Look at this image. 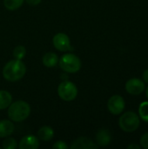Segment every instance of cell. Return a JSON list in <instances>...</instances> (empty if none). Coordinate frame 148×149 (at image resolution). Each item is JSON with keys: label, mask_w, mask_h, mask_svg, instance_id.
I'll use <instances>...</instances> for the list:
<instances>
[{"label": "cell", "mask_w": 148, "mask_h": 149, "mask_svg": "<svg viewBox=\"0 0 148 149\" xmlns=\"http://www.w3.org/2000/svg\"><path fill=\"white\" fill-rule=\"evenodd\" d=\"M15 127L12 121L8 120H0V138H6L14 133Z\"/></svg>", "instance_id": "12"}, {"label": "cell", "mask_w": 148, "mask_h": 149, "mask_svg": "<svg viewBox=\"0 0 148 149\" xmlns=\"http://www.w3.org/2000/svg\"><path fill=\"white\" fill-rule=\"evenodd\" d=\"M96 141L97 145L100 147H106L109 145L112 141V134L106 129L99 130L96 134Z\"/></svg>", "instance_id": "11"}, {"label": "cell", "mask_w": 148, "mask_h": 149, "mask_svg": "<svg viewBox=\"0 0 148 149\" xmlns=\"http://www.w3.org/2000/svg\"><path fill=\"white\" fill-rule=\"evenodd\" d=\"M39 148V141L36 136L30 134L23 137L18 144L19 149H38Z\"/></svg>", "instance_id": "10"}, {"label": "cell", "mask_w": 148, "mask_h": 149, "mask_svg": "<svg viewBox=\"0 0 148 149\" xmlns=\"http://www.w3.org/2000/svg\"><path fill=\"white\" fill-rule=\"evenodd\" d=\"M58 93L61 100L65 101H72L78 95V88L76 85L71 81H63L58 87Z\"/></svg>", "instance_id": "5"}, {"label": "cell", "mask_w": 148, "mask_h": 149, "mask_svg": "<svg viewBox=\"0 0 148 149\" xmlns=\"http://www.w3.org/2000/svg\"><path fill=\"white\" fill-rule=\"evenodd\" d=\"M142 79H143V81H144L145 83H147L148 84V69L147 70H146V71L143 72Z\"/></svg>", "instance_id": "23"}, {"label": "cell", "mask_w": 148, "mask_h": 149, "mask_svg": "<svg viewBox=\"0 0 148 149\" xmlns=\"http://www.w3.org/2000/svg\"><path fill=\"white\" fill-rule=\"evenodd\" d=\"M24 1V0H3V4L7 10H16L23 5Z\"/></svg>", "instance_id": "16"}, {"label": "cell", "mask_w": 148, "mask_h": 149, "mask_svg": "<svg viewBox=\"0 0 148 149\" xmlns=\"http://www.w3.org/2000/svg\"><path fill=\"white\" fill-rule=\"evenodd\" d=\"M41 1H42V0H25V2H26L28 4H30V5H33V6L39 4V3H41Z\"/></svg>", "instance_id": "22"}, {"label": "cell", "mask_w": 148, "mask_h": 149, "mask_svg": "<svg viewBox=\"0 0 148 149\" xmlns=\"http://www.w3.org/2000/svg\"><path fill=\"white\" fill-rule=\"evenodd\" d=\"M146 93H147V98L148 99V87L147 88V91H146Z\"/></svg>", "instance_id": "25"}, {"label": "cell", "mask_w": 148, "mask_h": 149, "mask_svg": "<svg viewBox=\"0 0 148 149\" xmlns=\"http://www.w3.org/2000/svg\"><path fill=\"white\" fill-rule=\"evenodd\" d=\"M3 148L4 149H16L17 148V141L14 138H7L3 141Z\"/></svg>", "instance_id": "19"}, {"label": "cell", "mask_w": 148, "mask_h": 149, "mask_svg": "<svg viewBox=\"0 0 148 149\" xmlns=\"http://www.w3.org/2000/svg\"><path fill=\"white\" fill-rule=\"evenodd\" d=\"M31 113L30 105L24 100H17L11 102L8 108V116L10 120L21 122L25 120Z\"/></svg>", "instance_id": "2"}, {"label": "cell", "mask_w": 148, "mask_h": 149, "mask_svg": "<svg viewBox=\"0 0 148 149\" xmlns=\"http://www.w3.org/2000/svg\"><path fill=\"white\" fill-rule=\"evenodd\" d=\"M140 147L148 149V133L144 134L140 138Z\"/></svg>", "instance_id": "21"}, {"label": "cell", "mask_w": 148, "mask_h": 149, "mask_svg": "<svg viewBox=\"0 0 148 149\" xmlns=\"http://www.w3.org/2000/svg\"><path fill=\"white\" fill-rule=\"evenodd\" d=\"M52 43L54 47L60 52H67L72 49L69 37L62 32L57 33L53 37Z\"/></svg>", "instance_id": "7"}, {"label": "cell", "mask_w": 148, "mask_h": 149, "mask_svg": "<svg viewBox=\"0 0 148 149\" xmlns=\"http://www.w3.org/2000/svg\"><path fill=\"white\" fill-rule=\"evenodd\" d=\"M140 148H141L140 146H138V145H136V144H132V145H129V146L127 147V148H129V149H132V148L140 149Z\"/></svg>", "instance_id": "24"}, {"label": "cell", "mask_w": 148, "mask_h": 149, "mask_svg": "<svg viewBox=\"0 0 148 149\" xmlns=\"http://www.w3.org/2000/svg\"><path fill=\"white\" fill-rule=\"evenodd\" d=\"M140 118L134 112H126L122 114L119 120V125L121 130L126 133H132L137 130L140 127Z\"/></svg>", "instance_id": "4"}, {"label": "cell", "mask_w": 148, "mask_h": 149, "mask_svg": "<svg viewBox=\"0 0 148 149\" xmlns=\"http://www.w3.org/2000/svg\"><path fill=\"white\" fill-rule=\"evenodd\" d=\"M52 148L53 149H67L68 148V146L67 144L63 141H56L53 146H52Z\"/></svg>", "instance_id": "20"}, {"label": "cell", "mask_w": 148, "mask_h": 149, "mask_svg": "<svg viewBox=\"0 0 148 149\" xmlns=\"http://www.w3.org/2000/svg\"><path fill=\"white\" fill-rule=\"evenodd\" d=\"M60 68L69 73H75L81 68V61L78 56L72 53L64 54L58 60Z\"/></svg>", "instance_id": "3"}, {"label": "cell", "mask_w": 148, "mask_h": 149, "mask_svg": "<svg viewBox=\"0 0 148 149\" xmlns=\"http://www.w3.org/2000/svg\"><path fill=\"white\" fill-rule=\"evenodd\" d=\"M12 96L11 94L4 90H0V110H3L11 104Z\"/></svg>", "instance_id": "15"}, {"label": "cell", "mask_w": 148, "mask_h": 149, "mask_svg": "<svg viewBox=\"0 0 148 149\" xmlns=\"http://www.w3.org/2000/svg\"><path fill=\"white\" fill-rule=\"evenodd\" d=\"M139 114H140V118L144 121L148 122V101L142 102L140 105V107H139Z\"/></svg>", "instance_id": "18"}, {"label": "cell", "mask_w": 148, "mask_h": 149, "mask_svg": "<svg viewBox=\"0 0 148 149\" xmlns=\"http://www.w3.org/2000/svg\"><path fill=\"white\" fill-rule=\"evenodd\" d=\"M145 82L140 79H131L126 83V90L132 95H140L145 90Z\"/></svg>", "instance_id": "8"}, {"label": "cell", "mask_w": 148, "mask_h": 149, "mask_svg": "<svg viewBox=\"0 0 148 149\" xmlns=\"http://www.w3.org/2000/svg\"><path fill=\"white\" fill-rule=\"evenodd\" d=\"M54 136V131L51 127L44 126L38 129V138L43 141H49Z\"/></svg>", "instance_id": "13"}, {"label": "cell", "mask_w": 148, "mask_h": 149, "mask_svg": "<svg viewBox=\"0 0 148 149\" xmlns=\"http://www.w3.org/2000/svg\"><path fill=\"white\" fill-rule=\"evenodd\" d=\"M125 106H126L125 100H124L123 97H121L120 95L112 96L107 102L108 110L113 115L120 114L124 111Z\"/></svg>", "instance_id": "6"}, {"label": "cell", "mask_w": 148, "mask_h": 149, "mask_svg": "<svg viewBox=\"0 0 148 149\" xmlns=\"http://www.w3.org/2000/svg\"><path fill=\"white\" fill-rule=\"evenodd\" d=\"M42 61H43V64L44 66H46L48 68H52V67L56 66L57 64L58 63V57L56 53L50 52L44 55Z\"/></svg>", "instance_id": "14"}, {"label": "cell", "mask_w": 148, "mask_h": 149, "mask_svg": "<svg viewBox=\"0 0 148 149\" xmlns=\"http://www.w3.org/2000/svg\"><path fill=\"white\" fill-rule=\"evenodd\" d=\"M26 55V49L24 45H17L14 48L13 50V57L16 59H20L22 60Z\"/></svg>", "instance_id": "17"}, {"label": "cell", "mask_w": 148, "mask_h": 149, "mask_svg": "<svg viewBox=\"0 0 148 149\" xmlns=\"http://www.w3.org/2000/svg\"><path fill=\"white\" fill-rule=\"evenodd\" d=\"M26 72V66L20 59H12L5 64L3 68V78L10 82L18 81Z\"/></svg>", "instance_id": "1"}, {"label": "cell", "mask_w": 148, "mask_h": 149, "mask_svg": "<svg viewBox=\"0 0 148 149\" xmlns=\"http://www.w3.org/2000/svg\"><path fill=\"white\" fill-rule=\"evenodd\" d=\"M98 148L99 146L97 144L86 137H79L71 145L72 149H97Z\"/></svg>", "instance_id": "9"}]
</instances>
